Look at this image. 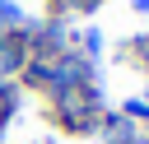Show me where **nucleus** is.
Masks as SVG:
<instances>
[{"label":"nucleus","mask_w":149,"mask_h":144,"mask_svg":"<svg viewBox=\"0 0 149 144\" xmlns=\"http://www.w3.org/2000/svg\"><path fill=\"white\" fill-rule=\"evenodd\" d=\"M14 70H23V46L14 37H0V79L14 74Z\"/></svg>","instance_id":"f257e3e1"},{"label":"nucleus","mask_w":149,"mask_h":144,"mask_svg":"<svg viewBox=\"0 0 149 144\" xmlns=\"http://www.w3.org/2000/svg\"><path fill=\"white\" fill-rule=\"evenodd\" d=\"M135 9H144V14H149V0H135Z\"/></svg>","instance_id":"7ed1b4c3"},{"label":"nucleus","mask_w":149,"mask_h":144,"mask_svg":"<svg viewBox=\"0 0 149 144\" xmlns=\"http://www.w3.org/2000/svg\"><path fill=\"white\" fill-rule=\"evenodd\" d=\"M14 102H19V93H14V88L0 79V130H5V121L14 116Z\"/></svg>","instance_id":"f03ea898"}]
</instances>
